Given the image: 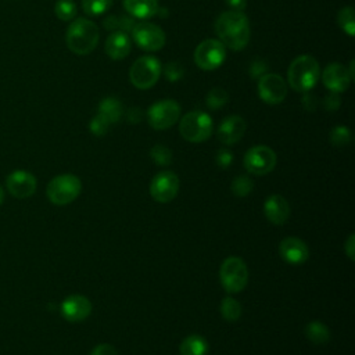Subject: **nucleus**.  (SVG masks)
I'll list each match as a JSON object with an SVG mask.
<instances>
[{
  "label": "nucleus",
  "mask_w": 355,
  "mask_h": 355,
  "mask_svg": "<svg viewBox=\"0 0 355 355\" xmlns=\"http://www.w3.org/2000/svg\"><path fill=\"white\" fill-rule=\"evenodd\" d=\"M254 189L252 180L248 176H237L230 186V190L233 191V194H236L237 197H247Z\"/></svg>",
  "instance_id": "obj_29"
},
{
  "label": "nucleus",
  "mask_w": 355,
  "mask_h": 355,
  "mask_svg": "<svg viewBox=\"0 0 355 355\" xmlns=\"http://www.w3.org/2000/svg\"><path fill=\"white\" fill-rule=\"evenodd\" d=\"M98 115L108 123H115L122 116V104L115 97H105L98 104Z\"/></svg>",
  "instance_id": "obj_23"
},
{
  "label": "nucleus",
  "mask_w": 355,
  "mask_h": 355,
  "mask_svg": "<svg viewBox=\"0 0 355 355\" xmlns=\"http://www.w3.org/2000/svg\"><path fill=\"white\" fill-rule=\"evenodd\" d=\"M212 118L204 111H190L182 116L179 132L182 137L191 143L205 141L212 133Z\"/></svg>",
  "instance_id": "obj_5"
},
{
  "label": "nucleus",
  "mask_w": 355,
  "mask_h": 355,
  "mask_svg": "<svg viewBox=\"0 0 355 355\" xmlns=\"http://www.w3.org/2000/svg\"><path fill=\"white\" fill-rule=\"evenodd\" d=\"M220 313L223 319L229 322H234L241 315V305L233 297H225L220 302Z\"/></svg>",
  "instance_id": "obj_25"
},
{
  "label": "nucleus",
  "mask_w": 355,
  "mask_h": 355,
  "mask_svg": "<svg viewBox=\"0 0 355 355\" xmlns=\"http://www.w3.org/2000/svg\"><path fill=\"white\" fill-rule=\"evenodd\" d=\"M229 100V94L219 87L212 89L208 94H207V105L211 110H219L222 108Z\"/></svg>",
  "instance_id": "obj_31"
},
{
  "label": "nucleus",
  "mask_w": 355,
  "mask_h": 355,
  "mask_svg": "<svg viewBox=\"0 0 355 355\" xmlns=\"http://www.w3.org/2000/svg\"><path fill=\"white\" fill-rule=\"evenodd\" d=\"M320 78L319 62L309 54L298 55L287 69V79L295 92H309Z\"/></svg>",
  "instance_id": "obj_3"
},
{
  "label": "nucleus",
  "mask_w": 355,
  "mask_h": 355,
  "mask_svg": "<svg viewBox=\"0 0 355 355\" xmlns=\"http://www.w3.org/2000/svg\"><path fill=\"white\" fill-rule=\"evenodd\" d=\"M280 257L291 265H301L309 257L308 245L298 237H286L279 244Z\"/></svg>",
  "instance_id": "obj_17"
},
{
  "label": "nucleus",
  "mask_w": 355,
  "mask_h": 355,
  "mask_svg": "<svg viewBox=\"0 0 355 355\" xmlns=\"http://www.w3.org/2000/svg\"><path fill=\"white\" fill-rule=\"evenodd\" d=\"M215 159H216L218 166L227 168L232 164V161H233V154L229 150H226V148H220L216 153V158Z\"/></svg>",
  "instance_id": "obj_35"
},
{
  "label": "nucleus",
  "mask_w": 355,
  "mask_h": 355,
  "mask_svg": "<svg viewBox=\"0 0 355 355\" xmlns=\"http://www.w3.org/2000/svg\"><path fill=\"white\" fill-rule=\"evenodd\" d=\"M6 186L12 197L26 198L36 191L37 183L36 178L31 172L24 169H15L7 176Z\"/></svg>",
  "instance_id": "obj_14"
},
{
  "label": "nucleus",
  "mask_w": 355,
  "mask_h": 355,
  "mask_svg": "<svg viewBox=\"0 0 355 355\" xmlns=\"http://www.w3.org/2000/svg\"><path fill=\"white\" fill-rule=\"evenodd\" d=\"M60 309L64 319L69 322H80L92 313V302L82 294H72L61 302Z\"/></svg>",
  "instance_id": "obj_15"
},
{
  "label": "nucleus",
  "mask_w": 355,
  "mask_h": 355,
  "mask_svg": "<svg viewBox=\"0 0 355 355\" xmlns=\"http://www.w3.org/2000/svg\"><path fill=\"white\" fill-rule=\"evenodd\" d=\"M54 12L61 21H72L76 15V4L72 0H57Z\"/></svg>",
  "instance_id": "obj_28"
},
{
  "label": "nucleus",
  "mask_w": 355,
  "mask_h": 355,
  "mask_svg": "<svg viewBox=\"0 0 355 355\" xmlns=\"http://www.w3.org/2000/svg\"><path fill=\"white\" fill-rule=\"evenodd\" d=\"M132 49V42L126 32L114 31L108 35L105 40V53L112 60L125 58Z\"/></svg>",
  "instance_id": "obj_20"
},
{
  "label": "nucleus",
  "mask_w": 355,
  "mask_h": 355,
  "mask_svg": "<svg viewBox=\"0 0 355 355\" xmlns=\"http://www.w3.org/2000/svg\"><path fill=\"white\" fill-rule=\"evenodd\" d=\"M183 73H184V69L182 67V64L176 62V61H171L165 65L164 68V75L165 78L169 80V82H178L183 78Z\"/></svg>",
  "instance_id": "obj_33"
},
{
  "label": "nucleus",
  "mask_w": 355,
  "mask_h": 355,
  "mask_svg": "<svg viewBox=\"0 0 355 355\" xmlns=\"http://www.w3.org/2000/svg\"><path fill=\"white\" fill-rule=\"evenodd\" d=\"M3 201H4V189H3V186L0 184V205L3 204Z\"/></svg>",
  "instance_id": "obj_41"
},
{
  "label": "nucleus",
  "mask_w": 355,
  "mask_h": 355,
  "mask_svg": "<svg viewBox=\"0 0 355 355\" xmlns=\"http://www.w3.org/2000/svg\"><path fill=\"white\" fill-rule=\"evenodd\" d=\"M330 143L337 146V147H343L347 146L351 141V132L347 126H336L330 130Z\"/></svg>",
  "instance_id": "obj_32"
},
{
  "label": "nucleus",
  "mask_w": 355,
  "mask_h": 355,
  "mask_svg": "<svg viewBox=\"0 0 355 355\" xmlns=\"http://www.w3.org/2000/svg\"><path fill=\"white\" fill-rule=\"evenodd\" d=\"M179 191V178L172 171H161L150 184V194L158 202L172 201Z\"/></svg>",
  "instance_id": "obj_12"
},
{
  "label": "nucleus",
  "mask_w": 355,
  "mask_h": 355,
  "mask_svg": "<svg viewBox=\"0 0 355 355\" xmlns=\"http://www.w3.org/2000/svg\"><path fill=\"white\" fill-rule=\"evenodd\" d=\"M322 80L331 93H343L348 89L352 79L347 67L338 62H330L322 72Z\"/></svg>",
  "instance_id": "obj_16"
},
{
  "label": "nucleus",
  "mask_w": 355,
  "mask_h": 355,
  "mask_svg": "<svg viewBox=\"0 0 355 355\" xmlns=\"http://www.w3.org/2000/svg\"><path fill=\"white\" fill-rule=\"evenodd\" d=\"M150 157L157 165H161V166L169 165L172 162V151L162 144H155L150 150Z\"/></svg>",
  "instance_id": "obj_30"
},
{
  "label": "nucleus",
  "mask_w": 355,
  "mask_h": 355,
  "mask_svg": "<svg viewBox=\"0 0 355 355\" xmlns=\"http://www.w3.org/2000/svg\"><path fill=\"white\" fill-rule=\"evenodd\" d=\"M305 336L313 344H326L330 340V330L324 323L313 320L305 326Z\"/></svg>",
  "instance_id": "obj_24"
},
{
  "label": "nucleus",
  "mask_w": 355,
  "mask_h": 355,
  "mask_svg": "<svg viewBox=\"0 0 355 355\" xmlns=\"http://www.w3.org/2000/svg\"><path fill=\"white\" fill-rule=\"evenodd\" d=\"M263 214L273 225H284L290 216V205L280 194H270L263 202Z\"/></svg>",
  "instance_id": "obj_19"
},
{
  "label": "nucleus",
  "mask_w": 355,
  "mask_h": 355,
  "mask_svg": "<svg viewBox=\"0 0 355 355\" xmlns=\"http://www.w3.org/2000/svg\"><path fill=\"white\" fill-rule=\"evenodd\" d=\"M111 6L112 0H82V8L90 17L104 14Z\"/></svg>",
  "instance_id": "obj_27"
},
{
  "label": "nucleus",
  "mask_w": 355,
  "mask_h": 355,
  "mask_svg": "<svg viewBox=\"0 0 355 355\" xmlns=\"http://www.w3.org/2000/svg\"><path fill=\"white\" fill-rule=\"evenodd\" d=\"M219 280L227 293L241 291L248 282V269L245 262L239 257L226 258L219 269Z\"/></svg>",
  "instance_id": "obj_7"
},
{
  "label": "nucleus",
  "mask_w": 355,
  "mask_h": 355,
  "mask_svg": "<svg viewBox=\"0 0 355 355\" xmlns=\"http://www.w3.org/2000/svg\"><path fill=\"white\" fill-rule=\"evenodd\" d=\"M180 355H207L208 343L202 336L191 334L183 338L179 347Z\"/></svg>",
  "instance_id": "obj_22"
},
{
  "label": "nucleus",
  "mask_w": 355,
  "mask_h": 355,
  "mask_svg": "<svg viewBox=\"0 0 355 355\" xmlns=\"http://www.w3.org/2000/svg\"><path fill=\"white\" fill-rule=\"evenodd\" d=\"M226 57L225 46L215 39L201 42L194 51V62L204 71H214L219 68Z\"/></svg>",
  "instance_id": "obj_9"
},
{
  "label": "nucleus",
  "mask_w": 355,
  "mask_h": 355,
  "mask_svg": "<svg viewBox=\"0 0 355 355\" xmlns=\"http://www.w3.org/2000/svg\"><path fill=\"white\" fill-rule=\"evenodd\" d=\"M108 126H110V123L104 118H101L98 114L89 123V128H90L92 133L96 135V136H104L108 130Z\"/></svg>",
  "instance_id": "obj_34"
},
{
  "label": "nucleus",
  "mask_w": 355,
  "mask_h": 355,
  "mask_svg": "<svg viewBox=\"0 0 355 355\" xmlns=\"http://www.w3.org/2000/svg\"><path fill=\"white\" fill-rule=\"evenodd\" d=\"M90 355H118L116 349L110 344H98L93 348Z\"/></svg>",
  "instance_id": "obj_36"
},
{
  "label": "nucleus",
  "mask_w": 355,
  "mask_h": 355,
  "mask_svg": "<svg viewBox=\"0 0 355 355\" xmlns=\"http://www.w3.org/2000/svg\"><path fill=\"white\" fill-rule=\"evenodd\" d=\"M323 104H324L326 110H329V111H336V110L338 108V105H340V98H338L337 93L329 94V96L324 98Z\"/></svg>",
  "instance_id": "obj_37"
},
{
  "label": "nucleus",
  "mask_w": 355,
  "mask_h": 355,
  "mask_svg": "<svg viewBox=\"0 0 355 355\" xmlns=\"http://www.w3.org/2000/svg\"><path fill=\"white\" fill-rule=\"evenodd\" d=\"M337 22L340 25V28L348 35V36H354L355 35V15H354V8L347 6L343 7L338 11L337 15Z\"/></svg>",
  "instance_id": "obj_26"
},
{
  "label": "nucleus",
  "mask_w": 355,
  "mask_h": 355,
  "mask_svg": "<svg viewBox=\"0 0 355 355\" xmlns=\"http://www.w3.org/2000/svg\"><path fill=\"white\" fill-rule=\"evenodd\" d=\"M225 3L234 11H243L247 6V0H225Z\"/></svg>",
  "instance_id": "obj_40"
},
{
  "label": "nucleus",
  "mask_w": 355,
  "mask_h": 355,
  "mask_svg": "<svg viewBox=\"0 0 355 355\" xmlns=\"http://www.w3.org/2000/svg\"><path fill=\"white\" fill-rule=\"evenodd\" d=\"M215 32L219 42L232 50H243L250 40V22L241 11H225L215 22Z\"/></svg>",
  "instance_id": "obj_1"
},
{
  "label": "nucleus",
  "mask_w": 355,
  "mask_h": 355,
  "mask_svg": "<svg viewBox=\"0 0 355 355\" xmlns=\"http://www.w3.org/2000/svg\"><path fill=\"white\" fill-rule=\"evenodd\" d=\"M245 121L239 116V115H229L226 116L218 126V139L226 144V146H230V144H234L237 143L244 132H245Z\"/></svg>",
  "instance_id": "obj_18"
},
{
  "label": "nucleus",
  "mask_w": 355,
  "mask_h": 355,
  "mask_svg": "<svg viewBox=\"0 0 355 355\" xmlns=\"http://www.w3.org/2000/svg\"><path fill=\"white\" fill-rule=\"evenodd\" d=\"M277 157L275 151L268 146H254L251 147L243 159L244 168L254 175H266L276 166Z\"/></svg>",
  "instance_id": "obj_10"
},
{
  "label": "nucleus",
  "mask_w": 355,
  "mask_h": 355,
  "mask_svg": "<svg viewBox=\"0 0 355 355\" xmlns=\"http://www.w3.org/2000/svg\"><path fill=\"white\" fill-rule=\"evenodd\" d=\"M161 62L158 58L153 55H143L139 57L130 67L129 79L130 83L140 89L146 90L153 87L161 75Z\"/></svg>",
  "instance_id": "obj_6"
},
{
  "label": "nucleus",
  "mask_w": 355,
  "mask_h": 355,
  "mask_svg": "<svg viewBox=\"0 0 355 355\" xmlns=\"http://www.w3.org/2000/svg\"><path fill=\"white\" fill-rule=\"evenodd\" d=\"M344 251L348 255V258L351 261H354V258H355V234L354 233L349 234V237L344 243Z\"/></svg>",
  "instance_id": "obj_38"
},
{
  "label": "nucleus",
  "mask_w": 355,
  "mask_h": 355,
  "mask_svg": "<svg viewBox=\"0 0 355 355\" xmlns=\"http://www.w3.org/2000/svg\"><path fill=\"white\" fill-rule=\"evenodd\" d=\"M258 94L266 104H280L287 94V85L277 73H263L258 82Z\"/></svg>",
  "instance_id": "obj_13"
},
{
  "label": "nucleus",
  "mask_w": 355,
  "mask_h": 355,
  "mask_svg": "<svg viewBox=\"0 0 355 355\" xmlns=\"http://www.w3.org/2000/svg\"><path fill=\"white\" fill-rule=\"evenodd\" d=\"M266 64L265 62H262V61H254L252 62V65H251V75L252 76H262L263 73H265V71H266Z\"/></svg>",
  "instance_id": "obj_39"
},
{
  "label": "nucleus",
  "mask_w": 355,
  "mask_h": 355,
  "mask_svg": "<svg viewBox=\"0 0 355 355\" xmlns=\"http://www.w3.org/2000/svg\"><path fill=\"white\" fill-rule=\"evenodd\" d=\"M125 10L135 18L147 19L158 14L157 0H123Z\"/></svg>",
  "instance_id": "obj_21"
},
{
  "label": "nucleus",
  "mask_w": 355,
  "mask_h": 355,
  "mask_svg": "<svg viewBox=\"0 0 355 355\" xmlns=\"http://www.w3.org/2000/svg\"><path fill=\"white\" fill-rule=\"evenodd\" d=\"M98 28L97 25L87 18H76L73 19L65 32V42L68 49L78 54L86 55L92 53L98 43Z\"/></svg>",
  "instance_id": "obj_2"
},
{
  "label": "nucleus",
  "mask_w": 355,
  "mask_h": 355,
  "mask_svg": "<svg viewBox=\"0 0 355 355\" xmlns=\"http://www.w3.org/2000/svg\"><path fill=\"white\" fill-rule=\"evenodd\" d=\"M180 116V105L172 98H164L154 103L147 111V119L151 128L164 130L178 122Z\"/></svg>",
  "instance_id": "obj_8"
},
{
  "label": "nucleus",
  "mask_w": 355,
  "mask_h": 355,
  "mask_svg": "<svg viewBox=\"0 0 355 355\" xmlns=\"http://www.w3.org/2000/svg\"><path fill=\"white\" fill-rule=\"evenodd\" d=\"M132 36L135 43L146 51L161 50L165 44L164 31L151 22H137L132 28Z\"/></svg>",
  "instance_id": "obj_11"
},
{
  "label": "nucleus",
  "mask_w": 355,
  "mask_h": 355,
  "mask_svg": "<svg viewBox=\"0 0 355 355\" xmlns=\"http://www.w3.org/2000/svg\"><path fill=\"white\" fill-rule=\"evenodd\" d=\"M80 179L72 173H64L53 178L46 189L47 198L54 205H67L80 194Z\"/></svg>",
  "instance_id": "obj_4"
}]
</instances>
